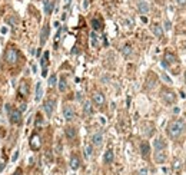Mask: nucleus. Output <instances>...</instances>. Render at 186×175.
Here are the masks:
<instances>
[{"instance_id": "obj_8", "label": "nucleus", "mask_w": 186, "mask_h": 175, "mask_svg": "<svg viewBox=\"0 0 186 175\" xmlns=\"http://www.w3.org/2000/svg\"><path fill=\"white\" fill-rule=\"evenodd\" d=\"M54 106H56V101H54V99H47V101H45L43 109H45V112H46L47 116H52V113H53V111H54Z\"/></svg>"}, {"instance_id": "obj_9", "label": "nucleus", "mask_w": 186, "mask_h": 175, "mask_svg": "<svg viewBox=\"0 0 186 175\" xmlns=\"http://www.w3.org/2000/svg\"><path fill=\"white\" fill-rule=\"evenodd\" d=\"M176 62V55L172 52H165V56H163V62H162V65L163 66H169L172 63H175Z\"/></svg>"}, {"instance_id": "obj_18", "label": "nucleus", "mask_w": 186, "mask_h": 175, "mask_svg": "<svg viewBox=\"0 0 186 175\" xmlns=\"http://www.w3.org/2000/svg\"><path fill=\"white\" fill-rule=\"evenodd\" d=\"M152 32H153V35L156 36L157 39H162V37H163V29H162V26H160V24H157V23L152 24Z\"/></svg>"}, {"instance_id": "obj_20", "label": "nucleus", "mask_w": 186, "mask_h": 175, "mask_svg": "<svg viewBox=\"0 0 186 175\" xmlns=\"http://www.w3.org/2000/svg\"><path fill=\"white\" fill-rule=\"evenodd\" d=\"M70 168L75 169V171L80 168V159H79L77 155H72L70 157Z\"/></svg>"}, {"instance_id": "obj_28", "label": "nucleus", "mask_w": 186, "mask_h": 175, "mask_svg": "<svg viewBox=\"0 0 186 175\" xmlns=\"http://www.w3.org/2000/svg\"><path fill=\"white\" fill-rule=\"evenodd\" d=\"M57 85H59V90H60V92H65V90L68 89V82H66V79H65V78H62V79L59 80V83H57Z\"/></svg>"}, {"instance_id": "obj_7", "label": "nucleus", "mask_w": 186, "mask_h": 175, "mask_svg": "<svg viewBox=\"0 0 186 175\" xmlns=\"http://www.w3.org/2000/svg\"><path fill=\"white\" fill-rule=\"evenodd\" d=\"M29 89H30V85L26 80H23V82H20V85L17 88V93L20 95V98H26L29 95Z\"/></svg>"}, {"instance_id": "obj_17", "label": "nucleus", "mask_w": 186, "mask_h": 175, "mask_svg": "<svg viewBox=\"0 0 186 175\" xmlns=\"http://www.w3.org/2000/svg\"><path fill=\"white\" fill-rule=\"evenodd\" d=\"M155 162L156 164H165L166 162V154L163 151H156L155 152Z\"/></svg>"}, {"instance_id": "obj_25", "label": "nucleus", "mask_w": 186, "mask_h": 175, "mask_svg": "<svg viewBox=\"0 0 186 175\" xmlns=\"http://www.w3.org/2000/svg\"><path fill=\"white\" fill-rule=\"evenodd\" d=\"M83 112H85V115H87V116H90L93 113V108H92V104L89 101H86L85 105H83Z\"/></svg>"}, {"instance_id": "obj_29", "label": "nucleus", "mask_w": 186, "mask_h": 175, "mask_svg": "<svg viewBox=\"0 0 186 175\" xmlns=\"http://www.w3.org/2000/svg\"><path fill=\"white\" fill-rule=\"evenodd\" d=\"M45 123V119H43V116H42V113H37L36 115V122H34V125H36V128H39V126H42Z\"/></svg>"}, {"instance_id": "obj_26", "label": "nucleus", "mask_w": 186, "mask_h": 175, "mask_svg": "<svg viewBox=\"0 0 186 175\" xmlns=\"http://www.w3.org/2000/svg\"><path fill=\"white\" fill-rule=\"evenodd\" d=\"M90 42H92V46H93V48H98V45H99V37L96 35V32H92V33H90Z\"/></svg>"}, {"instance_id": "obj_10", "label": "nucleus", "mask_w": 186, "mask_h": 175, "mask_svg": "<svg viewBox=\"0 0 186 175\" xmlns=\"http://www.w3.org/2000/svg\"><path fill=\"white\" fill-rule=\"evenodd\" d=\"M63 118L66 121H72L75 118V109L72 105H65L63 106Z\"/></svg>"}, {"instance_id": "obj_5", "label": "nucleus", "mask_w": 186, "mask_h": 175, "mask_svg": "<svg viewBox=\"0 0 186 175\" xmlns=\"http://www.w3.org/2000/svg\"><path fill=\"white\" fill-rule=\"evenodd\" d=\"M29 145H30V149H32V151H39L40 146H42V138H40V135L33 134V135L30 136Z\"/></svg>"}, {"instance_id": "obj_27", "label": "nucleus", "mask_w": 186, "mask_h": 175, "mask_svg": "<svg viewBox=\"0 0 186 175\" xmlns=\"http://www.w3.org/2000/svg\"><path fill=\"white\" fill-rule=\"evenodd\" d=\"M172 169L173 171H180L182 169V161L180 159H175L172 164Z\"/></svg>"}, {"instance_id": "obj_35", "label": "nucleus", "mask_w": 186, "mask_h": 175, "mask_svg": "<svg viewBox=\"0 0 186 175\" xmlns=\"http://www.w3.org/2000/svg\"><path fill=\"white\" fill-rule=\"evenodd\" d=\"M162 78H163V80H166L168 83H172V80H170V78L166 75V73H162Z\"/></svg>"}, {"instance_id": "obj_13", "label": "nucleus", "mask_w": 186, "mask_h": 175, "mask_svg": "<svg viewBox=\"0 0 186 175\" xmlns=\"http://www.w3.org/2000/svg\"><path fill=\"white\" fill-rule=\"evenodd\" d=\"M140 154H142V157L145 158V159L149 158V155H150V145H149V142L143 141L140 144Z\"/></svg>"}, {"instance_id": "obj_39", "label": "nucleus", "mask_w": 186, "mask_h": 175, "mask_svg": "<svg viewBox=\"0 0 186 175\" xmlns=\"http://www.w3.org/2000/svg\"><path fill=\"white\" fill-rule=\"evenodd\" d=\"M176 3L180 4V6H183V4H186V0H176Z\"/></svg>"}, {"instance_id": "obj_14", "label": "nucleus", "mask_w": 186, "mask_h": 175, "mask_svg": "<svg viewBox=\"0 0 186 175\" xmlns=\"http://www.w3.org/2000/svg\"><path fill=\"white\" fill-rule=\"evenodd\" d=\"M153 146H155V151H163L166 148V141L163 138H156L153 141Z\"/></svg>"}, {"instance_id": "obj_33", "label": "nucleus", "mask_w": 186, "mask_h": 175, "mask_svg": "<svg viewBox=\"0 0 186 175\" xmlns=\"http://www.w3.org/2000/svg\"><path fill=\"white\" fill-rule=\"evenodd\" d=\"M60 33H62V29H59V30H57V33H56V37H54V46L57 45V40L60 39Z\"/></svg>"}, {"instance_id": "obj_30", "label": "nucleus", "mask_w": 186, "mask_h": 175, "mask_svg": "<svg viewBox=\"0 0 186 175\" xmlns=\"http://www.w3.org/2000/svg\"><path fill=\"white\" fill-rule=\"evenodd\" d=\"M47 60H49V52H45L43 57H42V60H40V63H42L43 69H46V66H47Z\"/></svg>"}, {"instance_id": "obj_4", "label": "nucleus", "mask_w": 186, "mask_h": 175, "mask_svg": "<svg viewBox=\"0 0 186 175\" xmlns=\"http://www.w3.org/2000/svg\"><path fill=\"white\" fill-rule=\"evenodd\" d=\"M162 99H163L165 104L170 105V104H175L176 95H175V92L170 90V89H163V90H162Z\"/></svg>"}, {"instance_id": "obj_15", "label": "nucleus", "mask_w": 186, "mask_h": 175, "mask_svg": "<svg viewBox=\"0 0 186 175\" xmlns=\"http://www.w3.org/2000/svg\"><path fill=\"white\" fill-rule=\"evenodd\" d=\"M65 135L68 139H75L76 135H77V129L75 126H66L65 128Z\"/></svg>"}, {"instance_id": "obj_34", "label": "nucleus", "mask_w": 186, "mask_h": 175, "mask_svg": "<svg viewBox=\"0 0 186 175\" xmlns=\"http://www.w3.org/2000/svg\"><path fill=\"white\" fill-rule=\"evenodd\" d=\"M137 175H149V171H148L146 168H142V169L137 172Z\"/></svg>"}, {"instance_id": "obj_21", "label": "nucleus", "mask_w": 186, "mask_h": 175, "mask_svg": "<svg viewBox=\"0 0 186 175\" xmlns=\"http://www.w3.org/2000/svg\"><path fill=\"white\" fill-rule=\"evenodd\" d=\"M113 159H115L113 151H112V149H107V151L104 152V155H103V162H104V164H112Z\"/></svg>"}, {"instance_id": "obj_11", "label": "nucleus", "mask_w": 186, "mask_h": 175, "mask_svg": "<svg viewBox=\"0 0 186 175\" xmlns=\"http://www.w3.org/2000/svg\"><path fill=\"white\" fill-rule=\"evenodd\" d=\"M49 33H50V27H49V24H45L43 29H42V32H40V45H42V46L47 42Z\"/></svg>"}, {"instance_id": "obj_3", "label": "nucleus", "mask_w": 186, "mask_h": 175, "mask_svg": "<svg viewBox=\"0 0 186 175\" xmlns=\"http://www.w3.org/2000/svg\"><path fill=\"white\" fill-rule=\"evenodd\" d=\"M4 60L9 65H16L17 60H19V52H17L15 48H9L6 50V53H4Z\"/></svg>"}, {"instance_id": "obj_2", "label": "nucleus", "mask_w": 186, "mask_h": 175, "mask_svg": "<svg viewBox=\"0 0 186 175\" xmlns=\"http://www.w3.org/2000/svg\"><path fill=\"white\" fill-rule=\"evenodd\" d=\"M6 111L9 115V121L13 125H20L22 123V112L17 108H12V105H6Z\"/></svg>"}, {"instance_id": "obj_1", "label": "nucleus", "mask_w": 186, "mask_h": 175, "mask_svg": "<svg viewBox=\"0 0 186 175\" xmlns=\"http://www.w3.org/2000/svg\"><path fill=\"white\" fill-rule=\"evenodd\" d=\"M183 129H185L183 121H180V119H173V121H170V122L168 123L166 132H168V135H169L170 138L176 139V138L180 136V134L183 132Z\"/></svg>"}, {"instance_id": "obj_41", "label": "nucleus", "mask_w": 186, "mask_h": 175, "mask_svg": "<svg viewBox=\"0 0 186 175\" xmlns=\"http://www.w3.org/2000/svg\"><path fill=\"white\" fill-rule=\"evenodd\" d=\"M185 83H186V70H185Z\"/></svg>"}, {"instance_id": "obj_24", "label": "nucleus", "mask_w": 186, "mask_h": 175, "mask_svg": "<svg viewBox=\"0 0 186 175\" xmlns=\"http://www.w3.org/2000/svg\"><path fill=\"white\" fill-rule=\"evenodd\" d=\"M53 9H54V3L46 0V1H45V13H46V15H52Z\"/></svg>"}, {"instance_id": "obj_22", "label": "nucleus", "mask_w": 186, "mask_h": 175, "mask_svg": "<svg viewBox=\"0 0 186 175\" xmlns=\"http://www.w3.org/2000/svg\"><path fill=\"white\" fill-rule=\"evenodd\" d=\"M132 53H133V49H132V46H130L129 43H126V45L122 46V55H123L125 57H129Z\"/></svg>"}, {"instance_id": "obj_12", "label": "nucleus", "mask_w": 186, "mask_h": 175, "mask_svg": "<svg viewBox=\"0 0 186 175\" xmlns=\"http://www.w3.org/2000/svg\"><path fill=\"white\" fill-rule=\"evenodd\" d=\"M102 144H103V134L102 132L93 134L92 135V145L96 146V148H99V146H102Z\"/></svg>"}, {"instance_id": "obj_19", "label": "nucleus", "mask_w": 186, "mask_h": 175, "mask_svg": "<svg viewBox=\"0 0 186 175\" xmlns=\"http://www.w3.org/2000/svg\"><path fill=\"white\" fill-rule=\"evenodd\" d=\"M90 24H92V27H93V30H95V32H99V30H102V29H103V23H102L100 19H98V18L92 19Z\"/></svg>"}, {"instance_id": "obj_6", "label": "nucleus", "mask_w": 186, "mask_h": 175, "mask_svg": "<svg viewBox=\"0 0 186 175\" xmlns=\"http://www.w3.org/2000/svg\"><path fill=\"white\" fill-rule=\"evenodd\" d=\"M92 102H93V104H95L96 106L102 108V106L104 105V102H106V99H104V95H103L102 92H95V93L92 95Z\"/></svg>"}, {"instance_id": "obj_16", "label": "nucleus", "mask_w": 186, "mask_h": 175, "mask_svg": "<svg viewBox=\"0 0 186 175\" xmlns=\"http://www.w3.org/2000/svg\"><path fill=\"white\" fill-rule=\"evenodd\" d=\"M137 10H139V13L140 15H148L149 13V4H148V1H139L137 3Z\"/></svg>"}, {"instance_id": "obj_36", "label": "nucleus", "mask_w": 186, "mask_h": 175, "mask_svg": "<svg viewBox=\"0 0 186 175\" xmlns=\"http://www.w3.org/2000/svg\"><path fill=\"white\" fill-rule=\"evenodd\" d=\"M17 158H19V149H17V151H15V154H13V157H12V161L15 162Z\"/></svg>"}, {"instance_id": "obj_40", "label": "nucleus", "mask_w": 186, "mask_h": 175, "mask_svg": "<svg viewBox=\"0 0 186 175\" xmlns=\"http://www.w3.org/2000/svg\"><path fill=\"white\" fill-rule=\"evenodd\" d=\"M42 75H43V76H47V69H43V72H42Z\"/></svg>"}, {"instance_id": "obj_38", "label": "nucleus", "mask_w": 186, "mask_h": 175, "mask_svg": "<svg viewBox=\"0 0 186 175\" xmlns=\"http://www.w3.org/2000/svg\"><path fill=\"white\" fill-rule=\"evenodd\" d=\"M170 26H172V24H170V22H169V20H166V22H165V29H166V30H169Z\"/></svg>"}, {"instance_id": "obj_43", "label": "nucleus", "mask_w": 186, "mask_h": 175, "mask_svg": "<svg viewBox=\"0 0 186 175\" xmlns=\"http://www.w3.org/2000/svg\"><path fill=\"white\" fill-rule=\"evenodd\" d=\"M66 1H70V0H66Z\"/></svg>"}, {"instance_id": "obj_23", "label": "nucleus", "mask_w": 186, "mask_h": 175, "mask_svg": "<svg viewBox=\"0 0 186 175\" xmlns=\"http://www.w3.org/2000/svg\"><path fill=\"white\" fill-rule=\"evenodd\" d=\"M42 96H43V88H42V83L39 82V83L36 85V96H34L36 102H39V101L42 99Z\"/></svg>"}, {"instance_id": "obj_42", "label": "nucleus", "mask_w": 186, "mask_h": 175, "mask_svg": "<svg viewBox=\"0 0 186 175\" xmlns=\"http://www.w3.org/2000/svg\"><path fill=\"white\" fill-rule=\"evenodd\" d=\"M183 46H185V49H186V42H185V45H183Z\"/></svg>"}, {"instance_id": "obj_37", "label": "nucleus", "mask_w": 186, "mask_h": 175, "mask_svg": "<svg viewBox=\"0 0 186 175\" xmlns=\"http://www.w3.org/2000/svg\"><path fill=\"white\" fill-rule=\"evenodd\" d=\"M22 174H23V171H22V168H17L16 171L13 172V175H22Z\"/></svg>"}, {"instance_id": "obj_32", "label": "nucleus", "mask_w": 186, "mask_h": 175, "mask_svg": "<svg viewBox=\"0 0 186 175\" xmlns=\"http://www.w3.org/2000/svg\"><path fill=\"white\" fill-rule=\"evenodd\" d=\"M56 85H57V78H56V75H52L50 78H49V86L54 88Z\"/></svg>"}, {"instance_id": "obj_31", "label": "nucleus", "mask_w": 186, "mask_h": 175, "mask_svg": "<svg viewBox=\"0 0 186 175\" xmlns=\"http://www.w3.org/2000/svg\"><path fill=\"white\" fill-rule=\"evenodd\" d=\"M92 154H93V148H92V145H86L85 146V157L90 158L92 157Z\"/></svg>"}]
</instances>
